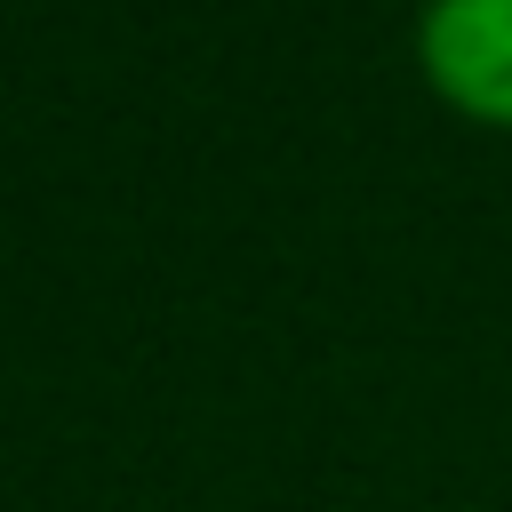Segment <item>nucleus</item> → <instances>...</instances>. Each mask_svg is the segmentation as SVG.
Returning <instances> with one entry per match:
<instances>
[{
	"label": "nucleus",
	"instance_id": "nucleus-1",
	"mask_svg": "<svg viewBox=\"0 0 512 512\" xmlns=\"http://www.w3.org/2000/svg\"><path fill=\"white\" fill-rule=\"evenodd\" d=\"M416 64L464 120L512 128V0H424Z\"/></svg>",
	"mask_w": 512,
	"mask_h": 512
}]
</instances>
